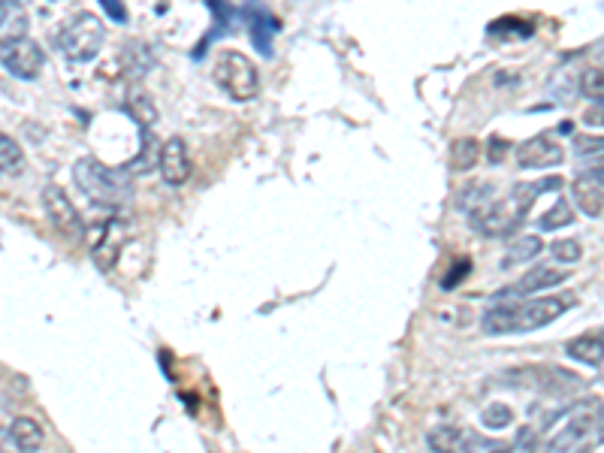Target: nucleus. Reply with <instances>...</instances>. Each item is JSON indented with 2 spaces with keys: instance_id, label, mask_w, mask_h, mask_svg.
<instances>
[{
  "instance_id": "obj_32",
  "label": "nucleus",
  "mask_w": 604,
  "mask_h": 453,
  "mask_svg": "<svg viewBox=\"0 0 604 453\" xmlns=\"http://www.w3.org/2000/svg\"><path fill=\"white\" fill-rule=\"evenodd\" d=\"M0 453H22L10 432H0Z\"/></svg>"
},
{
  "instance_id": "obj_21",
  "label": "nucleus",
  "mask_w": 604,
  "mask_h": 453,
  "mask_svg": "<svg viewBox=\"0 0 604 453\" xmlns=\"http://www.w3.org/2000/svg\"><path fill=\"white\" fill-rule=\"evenodd\" d=\"M22 170H25V151H22V145L13 136H7L4 130H0V173L19 176Z\"/></svg>"
},
{
  "instance_id": "obj_9",
  "label": "nucleus",
  "mask_w": 604,
  "mask_h": 453,
  "mask_svg": "<svg viewBox=\"0 0 604 453\" xmlns=\"http://www.w3.org/2000/svg\"><path fill=\"white\" fill-rule=\"evenodd\" d=\"M127 239V230L121 221H103V224H94L88 230V242H91V257L97 263V269L109 272L118 260V251Z\"/></svg>"
},
{
  "instance_id": "obj_22",
  "label": "nucleus",
  "mask_w": 604,
  "mask_h": 453,
  "mask_svg": "<svg viewBox=\"0 0 604 453\" xmlns=\"http://www.w3.org/2000/svg\"><path fill=\"white\" fill-rule=\"evenodd\" d=\"M158 158H161V145H158L155 133L142 127V151L133 164H127V173H148L151 167H158Z\"/></svg>"
},
{
  "instance_id": "obj_16",
  "label": "nucleus",
  "mask_w": 604,
  "mask_h": 453,
  "mask_svg": "<svg viewBox=\"0 0 604 453\" xmlns=\"http://www.w3.org/2000/svg\"><path fill=\"white\" fill-rule=\"evenodd\" d=\"M565 354L577 363H586L592 369H601V330L577 336L565 345Z\"/></svg>"
},
{
  "instance_id": "obj_5",
  "label": "nucleus",
  "mask_w": 604,
  "mask_h": 453,
  "mask_svg": "<svg viewBox=\"0 0 604 453\" xmlns=\"http://www.w3.org/2000/svg\"><path fill=\"white\" fill-rule=\"evenodd\" d=\"M103 40H106V25L103 19H97L94 13H82L76 16L58 37V46L61 52L76 61V64H85V61H94L97 52L103 49Z\"/></svg>"
},
{
  "instance_id": "obj_8",
  "label": "nucleus",
  "mask_w": 604,
  "mask_h": 453,
  "mask_svg": "<svg viewBox=\"0 0 604 453\" xmlns=\"http://www.w3.org/2000/svg\"><path fill=\"white\" fill-rule=\"evenodd\" d=\"M43 209H46L52 227H55L61 236L76 239V236L85 233V227H82V215L76 212V206L70 203V197H67L58 185H46V188H43Z\"/></svg>"
},
{
  "instance_id": "obj_23",
  "label": "nucleus",
  "mask_w": 604,
  "mask_h": 453,
  "mask_svg": "<svg viewBox=\"0 0 604 453\" xmlns=\"http://www.w3.org/2000/svg\"><path fill=\"white\" fill-rule=\"evenodd\" d=\"M571 221H574V209H571V203L568 200H556L541 218H538V227L544 230V233H550V230H562V227H571Z\"/></svg>"
},
{
  "instance_id": "obj_3",
  "label": "nucleus",
  "mask_w": 604,
  "mask_h": 453,
  "mask_svg": "<svg viewBox=\"0 0 604 453\" xmlns=\"http://www.w3.org/2000/svg\"><path fill=\"white\" fill-rule=\"evenodd\" d=\"M73 179L79 191L97 206H124L133 194V182L127 179V170H109L94 158L76 161Z\"/></svg>"
},
{
  "instance_id": "obj_11",
  "label": "nucleus",
  "mask_w": 604,
  "mask_h": 453,
  "mask_svg": "<svg viewBox=\"0 0 604 453\" xmlns=\"http://www.w3.org/2000/svg\"><path fill=\"white\" fill-rule=\"evenodd\" d=\"M158 167H161V176H164L167 185H173V188L188 185V179H191V155H188V142L182 136H170L161 145Z\"/></svg>"
},
{
  "instance_id": "obj_10",
  "label": "nucleus",
  "mask_w": 604,
  "mask_h": 453,
  "mask_svg": "<svg viewBox=\"0 0 604 453\" xmlns=\"http://www.w3.org/2000/svg\"><path fill=\"white\" fill-rule=\"evenodd\" d=\"M565 161V148L553 136H532L517 148V164L520 170H547L559 167Z\"/></svg>"
},
{
  "instance_id": "obj_38",
  "label": "nucleus",
  "mask_w": 604,
  "mask_h": 453,
  "mask_svg": "<svg viewBox=\"0 0 604 453\" xmlns=\"http://www.w3.org/2000/svg\"><path fill=\"white\" fill-rule=\"evenodd\" d=\"M523 453H538V447H535V450H523Z\"/></svg>"
},
{
  "instance_id": "obj_15",
  "label": "nucleus",
  "mask_w": 604,
  "mask_h": 453,
  "mask_svg": "<svg viewBox=\"0 0 604 453\" xmlns=\"http://www.w3.org/2000/svg\"><path fill=\"white\" fill-rule=\"evenodd\" d=\"M481 161V142L472 136H463L450 145V155H447V167L453 173H469L475 170V164Z\"/></svg>"
},
{
  "instance_id": "obj_31",
  "label": "nucleus",
  "mask_w": 604,
  "mask_h": 453,
  "mask_svg": "<svg viewBox=\"0 0 604 453\" xmlns=\"http://www.w3.org/2000/svg\"><path fill=\"white\" fill-rule=\"evenodd\" d=\"M100 4L112 13L115 22H127V13H124V4H121V0H100Z\"/></svg>"
},
{
  "instance_id": "obj_12",
  "label": "nucleus",
  "mask_w": 604,
  "mask_h": 453,
  "mask_svg": "<svg viewBox=\"0 0 604 453\" xmlns=\"http://www.w3.org/2000/svg\"><path fill=\"white\" fill-rule=\"evenodd\" d=\"M565 278H568V275H565L562 269H556V266H535V269L526 272L517 284L499 290L496 299L505 302V299H511V296H532V293H541V290H550V287L562 284Z\"/></svg>"
},
{
  "instance_id": "obj_6",
  "label": "nucleus",
  "mask_w": 604,
  "mask_h": 453,
  "mask_svg": "<svg viewBox=\"0 0 604 453\" xmlns=\"http://www.w3.org/2000/svg\"><path fill=\"white\" fill-rule=\"evenodd\" d=\"M43 64H46V55L31 37H10L0 43V67L16 79H25V82L37 79L43 73Z\"/></svg>"
},
{
  "instance_id": "obj_33",
  "label": "nucleus",
  "mask_w": 604,
  "mask_h": 453,
  "mask_svg": "<svg viewBox=\"0 0 604 453\" xmlns=\"http://www.w3.org/2000/svg\"><path fill=\"white\" fill-rule=\"evenodd\" d=\"M586 121L595 124V127H601V100H592V109L586 112Z\"/></svg>"
},
{
  "instance_id": "obj_35",
  "label": "nucleus",
  "mask_w": 604,
  "mask_h": 453,
  "mask_svg": "<svg viewBox=\"0 0 604 453\" xmlns=\"http://www.w3.org/2000/svg\"><path fill=\"white\" fill-rule=\"evenodd\" d=\"M0 4H4V7H25L28 0H0Z\"/></svg>"
},
{
  "instance_id": "obj_14",
  "label": "nucleus",
  "mask_w": 604,
  "mask_h": 453,
  "mask_svg": "<svg viewBox=\"0 0 604 453\" xmlns=\"http://www.w3.org/2000/svg\"><path fill=\"white\" fill-rule=\"evenodd\" d=\"M248 22H251V43L254 49L269 58L272 55V40L278 34V19L272 13H266L263 7H251L248 10Z\"/></svg>"
},
{
  "instance_id": "obj_13",
  "label": "nucleus",
  "mask_w": 604,
  "mask_h": 453,
  "mask_svg": "<svg viewBox=\"0 0 604 453\" xmlns=\"http://www.w3.org/2000/svg\"><path fill=\"white\" fill-rule=\"evenodd\" d=\"M571 197L580 206L583 215L589 218H601L604 212V185H601V167H595V173H586L580 179L571 182Z\"/></svg>"
},
{
  "instance_id": "obj_34",
  "label": "nucleus",
  "mask_w": 604,
  "mask_h": 453,
  "mask_svg": "<svg viewBox=\"0 0 604 453\" xmlns=\"http://www.w3.org/2000/svg\"><path fill=\"white\" fill-rule=\"evenodd\" d=\"M487 453H511V447H508V444H502V441H496L493 447H487Z\"/></svg>"
},
{
  "instance_id": "obj_26",
  "label": "nucleus",
  "mask_w": 604,
  "mask_h": 453,
  "mask_svg": "<svg viewBox=\"0 0 604 453\" xmlns=\"http://www.w3.org/2000/svg\"><path fill=\"white\" fill-rule=\"evenodd\" d=\"M577 91L589 100H601L604 94V85H601V67H589L583 70V76L577 79Z\"/></svg>"
},
{
  "instance_id": "obj_36",
  "label": "nucleus",
  "mask_w": 604,
  "mask_h": 453,
  "mask_svg": "<svg viewBox=\"0 0 604 453\" xmlns=\"http://www.w3.org/2000/svg\"><path fill=\"white\" fill-rule=\"evenodd\" d=\"M574 130V124L571 121H565V124H559V133H571Z\"/></svg>"
},
{
  "instance_id": "obj_28",
  "label": "nucleus",
  "mask_w": 604,
  "mask_h": 453,
  "mask_svg": "<svg viewBox=\"0 0 604 453\" xmlns=\"http://www.w3.org/2000/svg\"><path fill=\"white\" fill-rule=\"evenodd\" d=\"M469 272H472V260H460L457 266H453V269L444 275V281H441V284H444V287H457V284H460V281H463Z\"/></svg>"
},
{
  "instance_id": "obj_30",
  "label": "nucleus",
  "mask_w": 604,
  "mask_h": 453,
  "mask_svg": "<svg viewBox=\"0 0 604 453\" xmlns=\"http://www.w3.org/2000/svg\"><path fill=\"white\" fill-rule=\"evenodd\" d=\"M508 148H511V142H508V139H502V136L496 139V136H493V139H490V161H493V164H502Z\"/></svg>"
},
{
  "instance_id": "obj_29",
  "label": "nucleus",
  "mask_w": 604,
  "mask_h": 453,
  "mask_svg": "<svg viewBox=\"0 0 604 453\" xmlns=\"http://www.w3.org/2000/svg\"><path fill=\"white\" fill-rule=\"evenodd\" d=\"M574 151L577 155H601V136H577L574 139Z\"/></svg>"
},
{
  "instance_id": "obj_24",
  "label": "nucleus",
  "mask_w": 604,
  "mask_h": 453,
  "mask_svg": "<svg viewBox=\"0 0 604 453\" xmlns=\"http://www.w3.org/2000/svg\"><path fill=\"white\" fill-rule=\"evenodd\" d=\"M544 251V242L538 236H520V242H514L505 254V266H517V263H526L532 257H538Z\"/></svg>"
},
{
  "instance_id": "obj_25",
  "label": "nucleus",
  "mask_w": 604,
  "mask_h": 453,
  "mask_svg": "<svg viewBox=\"0 0 604 453\" xmlns=\"http://www.w3.org/2000/svg\"><path fill=\"white\" fill-rule=\"evenodd\" d=\"M481 423H484L487 429H505V426L514 423V411H511V405H505V402H493V405H487V408L481 411Z\"/></svg>"
},
{
  "instance_id": "obj_7",
  "label": "nucleus",
  "mask_w": 604,
  "mask_h": 453,
  "mask_svg": "<svg viewBox=\"0 0 604 453\" xmlns=\"http://www.w3.org/2000/svg\"><path fill=\"white\" fill-rule=\"evenodd\" d=\"M426 441H429L432 453H475L481 447H493L496 444V441L484 438L475 429H460V426H447V423L429 429Z\"/></svg>"
},
{
  "instance_id": "obj_1",
  "label": "nucleus",
  "mask_w": 604,
  "mask_h": 453,
  "mask_svg": "<svg viewBox=\"0 0 604 453\" xmlns=\"http://www.w3.org/2000/svg\"><path fill=\"white\" fill-rule=\"evenodd\" d=\"M574 306V296H544V299H526V302H499L487 309L481 318L484 333L490 336H508V333H529L553 324Z\"/></svg>"
},
{
  "instance_id": "obj_19",
  "label": "nucleus",
  "mask_w": 604,
  "mask_h": 453,
  "mask_svg": "<svg viewBox=\"0 0 604 453\" xmlns=\"http://www.w3.org/2000/svg\"><path fill=\"white\" fill-rule=\"evenodd\" d=\"M127 109H130V115L139 121V127H145V130H151V124L158 121V106H155V100H151V94H148L142 85H133V88H130V94H127Z\"/></svg>"
},
{
  "instance_id": "obj_2",
  "label": "nucleus",
  "mask_w": 604,
  "mask_h": 453,
  "mask_svg": "<svg viewBox=\"0 0 604 453\" xmlns=\"http://www.w3.org/2000/svg\"><path fill=\"white\" fill-rule=\"evenodd\" d=\"M562 188V179L559 176H550L547 182H538V185H514L511 194L505 200H490L484 209L472 212V227L484 236H511L529 215L532 203L538 200V194L544 191H559Z\"/></svg>"
},
{
  "instance_id": "obj_20",
  "label": "nucleus",
  "mask_w": 604,
  "mask_h": 453,
  "mask_svg": "<svg viewBox=\"0 0 604 453\" xmlns=\"http://www.w3.org/2000/svg\"><path fill=\"white\" fill-rule=\"evenodd\" d=\"M493 194H496V188L490 185V182H469L460 194H457V209H463V212H478V209H484L490 200H493Z\"/></svg>"
},
{
  "instance_id": "obj_18",
  "label": "nucleus",
  "mask_w": 604,
  "mask_h": 453,
  "mask_svg": "<svg viewBox=\"0 0 604 453\" xmlns=\"http://www.w3.org/2000/svg\"><path fill=\"white\" fill-rule=\"evenodd\" d=\"M592 432V414H577V417H571L568 420V426L550 441V450L553 453H568L580 438H586Z\"/></svg>"
},
{
  "instance_id": "obj_4",
  "label": "nucleus",
  "mask_w": 604,
  "mask_h": 453,
  "mask_svg": "<svg viewBox=\"0 0 604 453\" xmlns=\"http://www.w3.org/2000/svg\"><path fill=\"white\" fill-rule=\"evenodd\" d=\"M212 76L239 103L254 100L260 91V73L251 64V58H245L242 52H221L215 67H212Z\"/></svg>"
},
{
  "instance_id": "obj_37",
  "label": "nucleus",
  "mask_w": 604,
  "mask_h": 453,
  "mask_svg": "<svg viewBox=\"0 0 604 453\" xmlns=\"http://www.w3.org/2000/svg\"><path fill=\"white\" fill-rule=\"evenodd\" d=\"M4 22H7V7L0 4V25H4Z\"/></svg>"
},
{
  "instance_id": "obj_27",
  "label": "nucleus",
  "mask_w": 604,
  "mask_h": 453,
  "mask_svg": "<svg viewBox=\"0 0 604 453\" xmlns=\"http://www.w3.org/2000/svg\"><path fill=\"white\" fill-rule=\"evenodd\" d=\"M550 254L559 260V263H577L583 257V245L577 239H556L550 245Z\"/></svg>"
},
{
  "instance_id": "obj_17",
  "label": "nucleus",
  "mask_w": 604,
  "mask_h": 453,
  "mask_svg": "<svg viewBox=\"0 0 604 453\" xmlns=\"http://www.w3.org/2000/svg\"><path fill=\"white\" fill-rule=\"evenodd\" d=\"M7 432L13 435V441L19 444L22 453H37L43 447V438H46L43 426L34 417H16Z\"/></svg>"
}]
</instances>
